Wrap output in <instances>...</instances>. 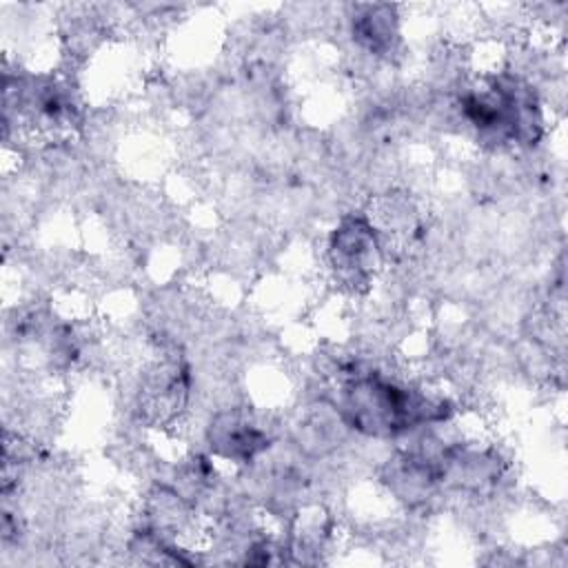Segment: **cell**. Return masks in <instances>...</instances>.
<instances>
[{
  "instance_id": "4",
  "label": "cell",
  "mask_w": 568,
  "mask_h": 568,
  "mask_svg": "<svg viewBox=\"0 0 568 568\" xmlns=\"http://www.w3.org/2000/svg\"><path fill=\"white\" fill-rule=\"evenodd\" d=\"M189 399V368L180 357L155 362L140 386V406L153 422H171Z\"/></svg>"
},
{
  "instance_id": "6",
  "label": "cell",
  "mask_w": 568,
  "mask_h": 568,
  "mask_svg": "<svg viewBox=\"0 0 568 568\" xmlns=\"http://www.w3.org/2000/svg\"><path fill=\"white\" fill-rule=\"evenodd\" d=\"M355 42L373 55H390L399 44V16L390 4H359L351 16Z\"/></svg>"
},
{
  "instance_id": "2",
  "label": "cell",
  "mask_w": 568,
  "mask_h": 568,
  "mask_svg": "<svg viewBox=\"0 0 568 568\" xmlns=\"http://www.w3.org/2000/svg\"><path fill=\"white\" fill-rule=\"evenodd\" d=\"M459 109L477 140L493 146H532L544 133V113L535 89L508 71L486 78L481 89H468L459 98Z\"/></svg>"
},
{
  "instance_id": "1",
  "label": "cell",
  "mask_w": 568,
  "mask_h": 568,
  "mask_svg": "<svg viewBox=\"0 0 568 568\" xmlns=\"http://www.w3.org/2000/svg\"><path fill=\"white\" fill-rule=\"evenodd\" d=\"M335 408L346 426L375 439H395L444 424L455 410L444 397L359 366H346L339 375Z\"/></svg>"
},
{
  "instance_id": "5",
  "label": "cell",
  "mask_w": 568,
  "mask_h": 568,
  "mask_svg": "<svg viewBox=\"0 0 568 568\" xmlns=\"http://www.w3.org/2000/svg\"><path fill=\"white\" fill-rule=\"evenodd\" d=\"M211 450L229 462L246 464L268 448V435L240 408L217 413L206 430Z\"/></svg>"
},
{
  "instance_id": "3",
  "label": "cell",
  "mask_w": 568,
  "mask_h": 568,
  "mask_svg": "<svg viewBox=\"0 0 568 568\" xmlns=\"http://www.w3.org/2000/svg\"><path fill=\"white\" fill-rule=\"evenodd\" d=\"M328 264L339 286L362 293L384 257V237L368 213H348L328 235Z\"/></svg>"
}]
</instances>
